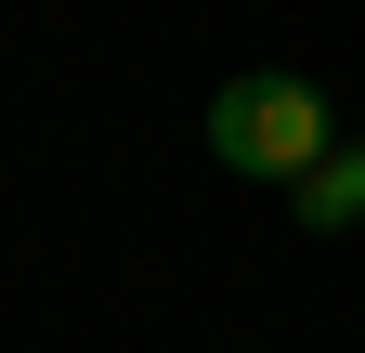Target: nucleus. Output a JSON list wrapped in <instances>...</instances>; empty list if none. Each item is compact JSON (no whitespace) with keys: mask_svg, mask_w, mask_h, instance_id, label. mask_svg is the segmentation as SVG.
Returning a JSON list of instances; mask_svg holds the SVG:
<instances>
[{"mask_svg":"<svg viewBox=\"0 0 365 353\" xmlns=\"http://www.w3.org/2000/svg\"><path fill=\"white\" fill-rule=\"evenodd\" d=\"M327 144H339V118H327L313 79H274L261 66V79H222V92H209V157L248 170V184H274V197H287Z\"/></svg>","mask_w":365,"mask_h":353,"instance_id":"1","label":"nucleus"},{"mask_svg":"<svg viewBox=\"0 0 365 353\" xmlns=\"http://www.w3.org/2000/svg\"><path fill=\"white\" fill-rule=\"evenodd\" d=\"M287 223L300 236H365V144H327V157L300 170V184H287Z\"/></svg>","mask_w":365,"mask_h":353,"instance_id":"2","label":"nucleus"}]
</instances>
